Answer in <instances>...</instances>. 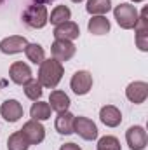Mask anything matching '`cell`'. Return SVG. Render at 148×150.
I'll use <instances>...</instances> for the list:
<instances>
[{
    "mask_svg": "<svg viewBox=\"0 0 148 150\" xmlns=\"http://www.w3.org/2000/svg\"><path fill=\"white\" fill-rule=\"evenodd\" d=\"M125 96L131 103L141 105L148 98V84L145 80H134L125 87Z\"/></svg>",
    "mask_w": 148,
    "mask_h": 150,
    "instance_id": "cell-9",
    "label": "cell"
},
{
    "mask_svg": "<svg viewBox=\"0 0 148 150\" xmlns=\"http://www.w3.org/2000/svg\"><path fill=\"white\" fill-rule=\"evenodd\" d=\"M23 89H25V94H26V98H30L32 101H38L40 98H42V86H40V82H38L37 79H30L25 86H23Z\"/></svg>",
    "mask_w": 148,
    "mask_h": 150,
    "instance_id": "cell-22",
    "label": "cell"
},
{
    "mask_svg": "<svg viewBox=\"0 0 148 150\" xmlns=\"http://www.w3.org/2000/svg\"><path fill=\"white\" fill-rule=\"evenodd\" d=\"M98 150H120V142L115 136H103L98 140Z\"/></svg>",
    "mask_w": 148,
    "mask_h": 150,
    "instance_id": "cell-24",
    "label": "cell"
},
{
    "mask_svg": "<svg viewBox=\"0 0 148 150\" xmlns=\"http://www.w3.org/2000/svg\"><path fill=\"white\" fill-rule=\"evenodd\" d=\"M23 21L25 25H28L30 28L40 30L49 23V12L47 7L44 4H32L26 7V11L23 12Z\"/></svg>",
    "mask_w": 148,
    "mask_h": 150,
    "instance_id": "cell-2",
    "label": "cell"
},
{
    "mask_svg": "<svg viewBox=\"0 0 148 150\" xmlns=\"http://www.w3.org/2000/svg\"><path fill=\"white\" fill-rule=\"evenodd\" d=\"M73 119L75 115L72 112H59L56 117V122H54V127L59 134H72L73 133Z\"/></svg>",
    "mask_w": 148,
    "mask_h": 150,
    "instance_id": "cell-16",
    "label": "cell"
},
{
    "mask_svg": "<svg viewBox=\"0 0 148 150\" xmlns=\"http://www.w3.org/2000/svg\"><path fill=\"white\" fill-rule=\"evenodd\" d=\"M19 131L23 133V136L28 140L30 145H38V143H42L44 138H45V127H44L38 120H33V119L28 120V122H25Z\"/></svg>",
    "mask_w": 148,
    "mask_h": 150,
    "instance_id": "cell-6",
    "label": "cell"
},
{
    "mask_svg": "<svg viewBox=\"0 0 148 150\" xmlns=\"http://www.w3.org/2000/svg\"><path fill=\"white\" fill-rule=\"evenodd\" d=\"M51 107H49V103H45V101H35L33 105H32V108H30V117L33 119V120H38V122H42V120H47V119H51Z\"/></svg>",
    "mask_w": 148,
    "mask_h": 150,
    "instance_id": "cell-19",
    "label": "cell"
},
{
    "mask_svg": "<svg viewBox=\"0 0 148 150\" xmlns=\"http://www.w3.org/2000/svg\"><path fill=\"white\" fill-rule=\"evenodd\" d=\"M28 147H30V143H28V140L23 136L21 131L12 133V134L9 136V140H7V149L9 150H28Z\"/></svg>",
    "mask_w": 148,
    "mask_h": 150,
    "instance_id": "cell-23",
    "label": "cell"
},
{
    "mask_svg": "<svg viewBox=\"0 0 148 150\" xmlns=\"http://www.w3.org/2000/svg\"><path fill=\"white\" fill-rule=\"evenodd\" d=\"M70 87L75 94L78 96H84L87 94L91 89H92V75L89 74L87 70H78L72 75V80H70Z\"/></svg>",
    "mask_w": 148,
    "mask_h": 150,
    "instance_id": "cell-7",
    "label": "cell"
},
{
    "mask_svg": "<svg viewBox=\"0 0 148 150\" xmlns=\"http://www.w3.org/2000/svg\"><path fill=\"white\" fill-rule=\"evenodd\" d=\"M25 54H26V58H28L32 63H35V65H40V63L45 59V51H44V47H42L40 44H28V45L25 47Z\"/></svg>",
    "mask_w": 148,
    "mask_h": 150,
    "instance_id": "cell-21",
    "label": "cell"
},
{
    "mask_svg": "<svg viewBox=\"0 0 148 150\" xmlns=\"http://www.w3.org/2000/svg\"><path fill=\"white\" fill-rule=\"evenodd\" d=\"M23 105L18 100H5L0 105V115L7 120V122H18L23 117Z\"/></svg>",
    "mask_w": 148,
    "mask_h": 150,
    "instance_id": "cell-11",
    "label": "cell"
},
{
    "mask_svg": "<svg viewBox=\"0 0 148 150\" xmlns=\"http://www.w3.org/2000/svg\"><path fill=\"white\" fill-rule=\"evenodd\" d=\"M125 142L131 150H145L148 145V136L143 126H131L125 131Z\"/></svg>",
    "mask_w": 148,
    "mask_h": 150,
    "instance_id": "cell-5",
    "label": "cell"
},
{
    "mask_svg": "<svg viewBox=\"0 0 148 150\" xmlns=\"http://www.w3.org/2000/svg\"><path fill=\"white\" fill-rule=\"evenodd\" d=\"M59 150H82L77 143H65V145H61V149Z\"/></svg>",
    "mask_w": 148,
    "mask_h": 150,
    "instance_id": "cell-26",
    "label": "cell"
},
{
    "mask_svg": "<svg viewBox=\"0 0 148 150\" xmlns=\"http://www.w3.org/2000/svg\"><path fill=\"white\" fill-rule=\"evenodd\" d=\"M85 9L91 16H105L111 11V0H87Z\"/></svg>",
    "mask_w": 148,
    "mask_h": 150,
    "instance_id": "cell-18",
    "label": "cell"
},
{
    "mask_svg": "<svg viewBox=\"0 0 148 150\" xmlns=\"http://www.w3.org/2000/svg\"><path fill=\"white\" fill-rule=\"evenodd\" d=\"M72 2H75V4H78V2H84V0H72Z\"/></svg>",
    "mask_w": 148,
    "mask_h": 150,
    "instance_id": "cell-29",
    "label": "cell"
},
{
    "mask_svg": "<svg viewBox=\"0 0 148 150\" xmlns=\"http://www.w3.org/2000/svg\"><path fill=\"white\" fill-rule=\"evenodd\" d=\"M26 45H28V40L23 37V35H11V37H5L4 40H0V51L4 54H18V52H23Z\"/></svg>",
    "mask_w": 148,
    "mask_h": 150,
    "instance_id": "cell-12",
    "label": "cell"
},
{
    "mask_svg": "<svg viewBox=\"0 0 148 150\" xmlns=\"http://www.w3.org/2000/svg\"><path fill=\"white\" fill-rule=\"evenodd\" d=\"M52 35H54L56 40H70V42H73L75 38H78V35H80V28H78V25L75 21H65V23L54 26Z\"/></svg>",
    "mask_w": 148,
    "mask_h": 150,
    "instance_id": "cell-13",
    "label": "cell"
},
{
    "mask_svg": "<svg viewBox=\"0 0 148 150\" xmlns=\"http://www.w3.org/2000/svg\"><path fill=\"white\" fill-rule=\"evenodd\" d=\"M73 133H77L80 138L91 142V140H96L98 138V126L89 117L78 115V117L73 119Z\"/></svg>",
    "mask_w": 148,
    "mask_h": 150,
    "instance_id": "cell-4",
    "label": "cell"
},
{
    "mask_svg": "<svg viewBox=\"0 0 148 150\" xmlns=\"http://www.w3.org/2000/svg\"><path fill=\"white\" fill-rule=\"evenodd\" d=\"M99 120L108 126V127H117L120 122H122V113L117 107L113 105H105L101 110H99Z\"/></svg>",
    "mask_w": 148,
    "mask_h": 150,
    "instance_id": "cell-15",
    "label": "cell"
},
{
    "mask_svg": "<svg viewBox=\"0 0 148 150\" xmlns=\"http://www.w3.org/2000/svg\"><path fill=\"white\" fill-rule=\"evenodd\" d=\"M113 16H115V21L120 28L124 30H132L138 23V9L136 5L132 4H118L115 9H113Z\"/></svg>",
    "mask_w": 148,
    "mask_h": 150,
    "instance_id": "cell-3",
    "label": "cell"
},
{
    "mask_svg": "<svg viewBox=\"0 0 148 150\" xmlns=\"http://www.w3.org/2000/svg\"><path fill=\"white\" fill-rule=\"evenodd\" d=\"M75 51H77V47H75L73 42H70V40H54L52 45H51V54L59 63L72 59L75 56Z\"/></svg>",
    "mask_w": 148,
    "mask_h": 150,
    "instance_id": "cell-8",
    "label": "cell"
},
{
    "mask_svg": "<svg viewBox=\"0 0 148 150\" xmlns=\"http://www.w3.org/2000/svg\"><path fill=\"white\" fill-rule=\"evenodd\" d=\"M65 74V68H63V63L56 61L54 58L51 59H44L40 63V68H38V82L42 87H47V89H54Z\"/></svg>",
    "mask_w": 148,
    "mask_h": 150,
    "instance_id": "cell-1",
    "label": "cell"
},
{
    "mask_svg": "<svg viewBox=\"0 0 148 150\" xmlns=\"http://www.w3.org/2000/svg\"><path fill=\"white\" fill-rule=\"evenodd\" d=\"M2 2H4V0H0V4H2Z\"/></svg>",
    "mask_w": 148,
    "mask_h": 150,
    "instance_id": "cell-30",
    "label": "cell"
},
{
    "mask_svg": "<svg viewBox=\"0 0 148 150\" xmlns=\"http://www.w3.org/2000/svg\"><path fill=\"white\" fill-rule=\"evenodd\" d=\"M42 2H44V4H45V2H54V0H42ZM42 2H40V4H42Z\"/></svg>",
    "mask_w": 148,
    "mask_h": 150,
    "instance_id": "cell-28",
    "label": "cell"
},
{
    "mask_svg": "<svg viewBox=\"0 0 148 150\" xmlns=\"http://www.w3.org/2000/svg\"><path fill=\"white\" fill-rule=\"evenodd\" d=\"M9 77H11V80H12L14 84H18V86H25L30 79H33V77H32V68H30L26 63H23V61H14V63L11 65V68H9Z\"/></svg>",
    "mask_w": 148,
    "mask_h": 150,
    "instance_id": "cell-10",
    "label": "cell"
},
{
    "mask_svg": "<svg viewBox=\"0 0 148 150\" xmlns=\"http://www.w3.org/2000/svg\"><path fill=\"white\" fill-rule=\"evenodd\" d=\"M70 98H68V94L65 93V91H58V89H54V91H51V94H49V107H51V110H54V112H66L68 108H70Z\"/></svg>",
    "mask_w": 148,
    "mask_h": 150,
    "instance_id": "cell-14",
    "label": "cell"
},
{
    "mask_svg": "<svg viewBox=\"0 0 148 150\" xmlns=\"http://www.w3.org/2000/svg\"><path fill=\"white\" fill-rule=\"evenodd\" d=\"M87 30L92 35H106L110 32V21L105 16H92L87 23Z\"/></svg>",
    "mask_w": 148,
    "mask_h": 150,
    "instance_id": "cell-17",
    "label": "cell"
},
{
    "mask_svg": "<svg viewBox=\"0 0 148 150\" xmlns=\"http://www.w3.org/2000/svg\"><path fill=\"white\" fill-rule=\"evenodd\" d=\"M136 45L140 51H148V32H136Z\"/></svg>",
    "mask_w": 148,
    "mask_h": 150,
    "instance_id": "cell-25",
    "label": "cell"
},
{
    "mask_svg": "<svg viewBox=\"0 0 148 150\" xmlns=\"http://www.w3.org/2000/svg\"><path fill=\"white\" fill-rule=\"evenodd\" d=\"M70 18H72V11L66 5H56L52 9L51 16H49V21H51V25L58 26V25H61L65 21H70Z\"/></svg>",
    "mask_w": 148,
    "mask_h": 150,
    "instance_id": "cell-20",
    "label": "cell"
},
{
    "mask_svg": "<svg viewBox=\"0 0 148 150\" xmlns=\"http://www.w3.org/2000/svg\"><path fill=\"white\" fill-rule=\"evenodd\" d=\"M132 4H140V2H145V0H131Z\"/></svg>",
    "mask_w": 148,
    "mask_h": 150,
    "instance_id": "cell-27",
    "label": "cell"
}]
</instances>
